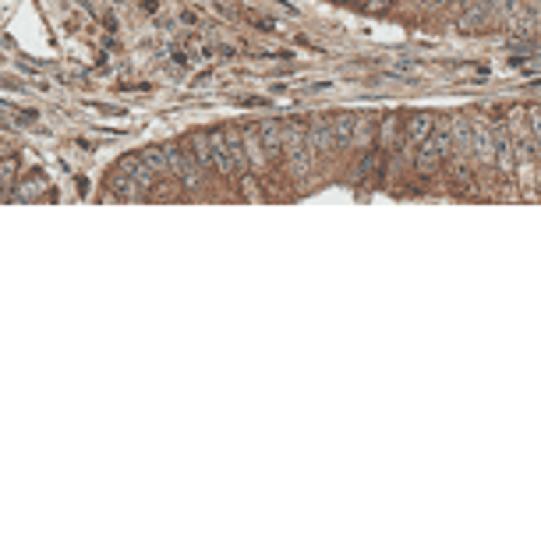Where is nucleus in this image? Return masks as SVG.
Segmentation results:
<instances>
[{"mask_svg":"<svg viewBox=\"0 0 541 541\" xmlns=\"http://www.w3.org/2000/svg\"><path fill=\"white\" fill-rule=\"evenodd\" d=\"M446 156H450V128H446V120H439V124L432 128V135L425 138L421 153L414 156V170L428 177V174H436V170L446 163Z\"/></svg>","mask_w":541,"mask_h":541,"instance_id":"2","label":"nucleus"},{"mask_svg":"<svg viewBox=\"0 0 541 541\" xmlns=\"http://www.w3.org/2000/svg\"><path fill=\"white\" fill-rule=\"evenodd\" d=\"M527 117H531V131L538 135V145H535V149H538V156H541V106L527 110Z\"/></svg>","mask_w":541,"mask_h":541,"instance_id":"9","label":"nucleus"},{"mask_svg":"<svg viewBox=\"0 0 541 541\" xmlns=\"http://www.w3.org/2000/svg\"><path fill=\"white\" fill-rule=\"evenodd\" d=\"M432 120H436L432 113H414V117L407 120V138H403V149H400L403 156H411V149L432 135Z\"/></svg>","mask_w":541,"mask_h":541,"instance_id":"6","label":"nucleus"},{"mask_svg":"<svg viewBox=\"0 0 541 541\" xmlns=\"http://www.w3.org/2000/svg\"><path fill=\"white\" fill-rule=\"evenodd\" d=\"M11 180H14V156H7V160H4V184L11 187Z\"/></svg>","mask_w":541,"mask_h":541,"instance_id":"10","label":"nucleus"},{"mask_svg":"<svg viewBox=\"0 0 541 541\" xmlns=\"http://www.w3.org/2000/svg\"><path fill=\"white\" fill-rule=\"evenodd\" d=\"M470 135H474V160L478 163H492V153H495L492 124L481 120V117H470Z\"/></svg>","mask_w":541,"mask_h":541,"instance_id":"4","label":"nucleus"},{"mask_svg":"<svg viewBox=\"0 0 541 541\" xmlns=\"http://www.w3.org/2000/svg\"><path fill=\"white\" fill-rule=\"evenodd\" d=\"M167 156H170V174L180 180V184H187V187H198V180H202V174H198V160H195V153H180L177 145H167Z\"/></svg>","mask_w":541,"mask_h":541,"instance_id":"3","label":"nucleus"},{"mask_svg":"<svg viewBox=\"0 0 541 541\" xmlns=\"http://www.w3.org/2000/svg\"><path fill=\"white\" fill-rule=\"evenodd\" d=\"M354 128H358V120H354V117H347V113L333 120V131H336V145H340V149H347V145H351Z\"/></svg>","mask_w":541,"mask_h":541,"instance_id":"7","label":"nucleus"},{"mask_svg":"<svg viewBox=\"0 0 541 541\" xmlns=\"http://www.w3.org/2000/svg\"><path fill=\"white\" fill-rule=\"evenodd\" d=\"M255 131H259V142H262V149H266L269 163L283 160V145H287V138H283V128H279L276 120H262V124H255Z\"/></svg>","mask_w":541,"mask_h":541,"instance_id":"5","label":"nucleus"},{"mask_svg":"<svg viewBox=\"0 0 541 541\" xmlns=\"http://www.w3.org/2000/svg\"><path fill=\"white\" fill-rule=\"evenodd\" d=\"M191 153L202 167H212L227 177L237 174V163H234V153H230V142H227V131L212 128V131H198L191 135Z\"/></svg>","mask_w":541,"mask_h":541,"instance_id":"1","label":"nucleus"},{"mask_svg":"<svg viewBox=\"0 0 541 541\" xmlns=\"http://www.w3.org/2000/svg\"><path fill=\"white\" fill-rule=\"evenodd\" d=\"M39 195H43V177H39V174H32V177H29V187H21V191H18V198H25V202H29V198H39Z\"/></svg>","mask_w":541,"mask_h":541,"instance_id":"8","label":"nucleus"}]
</instances>
